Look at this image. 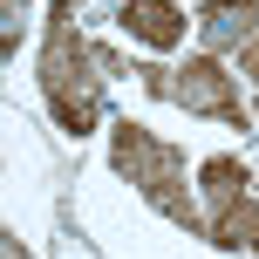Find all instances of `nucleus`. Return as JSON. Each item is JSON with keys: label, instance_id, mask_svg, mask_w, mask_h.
Listing matches in <instances>:
<instances>
[{"label": "nucleus", "instance_id": "1", "mask_svg": "<svg viewBox=\"0 0 259 259\" xmlns=\"http://www.w3.org/2000/svg\"><path fill=\"white\" fill-rule=\"evenodd\" d=\"M68 14H75V0H55L48 48H41V96H48L55 123H62L68 137H82V130H96V116H103V68L109 62L75 34Z\"/></svg>", "mask_w": 259, "mask_h": 259}, {"label": "nucleus", "instance_id": "2", "mask_svg": "<svg viewBox=\"0 0 259 259\" xmlns=\"http://www.w3.org/2000/svg\"><path fill=\"white\" fill-rule=\"evenodd\" d=\"M109 164H116L123 178L137 184L157 211H164V219H178L184 232H205V211L191 205V184H184V157H178V143L150 137L143 123L123 116L116 130H109Z\"/></svg>", "mask_w": 259, "mask_h": 259}, {"label": "nucleus", "instance_id": "3", "mask_svg": "<svg viewBox=\"0 0 259 259\" xmlns=\"http://www.w3.org/2000/svg\"><path fill=\"white\" fill-rule=\"evenodd\" d=\"M137 75H143V89H150V96H164V103L198 109V116H219V123L246 130L239 82L219 68V55H198V62H184V68H137Z\"/></svg>", "mask_w": 259, "mask_h": 259}, {"label": "nucleus", "instance_id": "4", "mask_svg": "<svg viewBox=\"0 0 259 259\" xmlns=\"http://www.w3.org/2000/svg\"><path fill=\"white\" fill-rule=\"evenodd\" d=\"M198 34L211 55H246L259 41V0H205L198 7Z\"/></svg>", "mask_w": 259, "mask_h": 259}, {"label": "nucleus", "instance_id": "5", "mask_svg": "<svg viewBox=\"0 0 259 259\" xmlns=\"http://www.w3.org/2000/svg\"><path fill=\"white\" fill-rule=\"evenodd\" d=\"M116 27L130 41H143V48H178L184 41V14L170 7V0H130L116 14Z\"/></svg>", "mask_w": 259, "mask_h": 259}, {"label": "nucleus", "instance_id": "6", "mask_svg": "<svg viewBox=\"0 0 259 259\" xmlns=\"http://www.w3.org/2000/svg\"><path fill=\"white\" fill-rule=\"evenodd\" d=\"M205 239H219V246H246V252H259V198H239V205L211 211V219H205Z\"/></svg>", "mask_w": 259, "mask_h": 259}, {"label": "nucleus", "instance_id": "7", "mask_svg": "<svg viewBox=\"0 0 259 259\" xmlns=\"http://www.w3.org/2000/svg\"><path fill=\"white\" fill-rule=\"evenodd\" d=\"M198 178H205V205H211V211H225V205H239V198H252V178H246V164H239V157H211ZM211 211H205V219H211Z\"/></svg>", "mask_w": 259, "mask_h": 259}, {"label": "nucleus", "instance_id": "8", "mask_svg": "<svg viewBox=\"0 0 259 259\" xmlns=\"http://www.w3.org/2000/svg\"><path fill=\"white\" fill-rule=\"evenodd\" d=\"M21 14H27V7H21V0H7V41H0V48H7V55H14V48H21Z\"/></svg>", "mask_w": 259, "mask_h": 259}, {"label": "nucleus", "instance_id": "9", "mask_svg": "<svg viewBox=\"0 0 259 259\" xmlns=\"http://www.w3.org/2000/svg\"><path fill=\"white\" fill-rule=\"evenodd\" d=\"M239 68H246V75L259 82V41H252V48H246V55H239Z\"/></svg>", "mask_w": 259, "mask_h": 259}, {"label": "nucleus", "instance_id": "10", "mask_svg": "<svg viewBox=\"0 0 259 259\" xmlns=\"http://www.w3.org/2000/svg\"><path fill=\"white\" fill-rule=\"evenodd\" d=\"M0 252H7V259H27V252H21V239H0Z\"/></svg>", "mask_w": 259, "mask_h": 259}]
</instances>
